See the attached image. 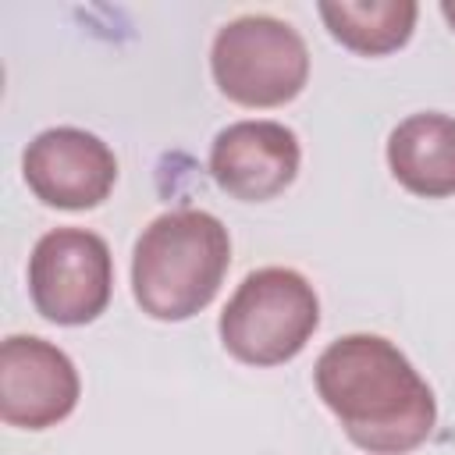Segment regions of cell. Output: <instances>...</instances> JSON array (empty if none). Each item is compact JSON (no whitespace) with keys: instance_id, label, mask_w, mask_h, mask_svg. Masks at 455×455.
<instances>
[{"instance_id":"277c9868","label":"cell","mask_w":455,"mask_h":455,"mask_svg":"<svg viewBox=\"0 0 455 455\" xmlns=\"http://www.w3.org/2000/svg\"><path fill=\"white\" fill-rule=\"evenodd\" d=\"M210 71L228 100L242 107H281L302 92L309 50L288 21L242 14L213 36Z\"/></svg>"},{"instance_id":"ba28073f","label":"cell","mask_w":455,"mask_h":455,"mask_svg":"<svg viewBox=\"0 0 455 455\" xmlns=\"http://www.w3.org/2000/svg\"><path fill=\"white\" fill-rule=\"evenodd\" d=\"M299 160V139L281 121H235L220 128L210 146L213 181L242 203L281 196L295 181Z\"/></svg>"},{"instance_id":"52a82bcc","label":"cell","mask_w":455,"mask_h":455,"mask_svg":"<svg viewBox=\"0 0 455 455\" xmlns=\"http://www.w3.org/2000/svg\"><path fill=\"white\" fill-rule=\"evenodd\" d=\"M21 171L36 199L46 206L92 210L110 196L117 181V156L100 135L60 124L39 132L28 142Z\"/></svg>"},{"instance_id":"9c48e42d","label":"cell","mask_w":455,"mask_h":455,"mask_svg":"<svg viewBox=\"0 0 455 455\" xmlns=\"http://www.w3.org/2000/svg\"><path fill=\"white\" fill-rule=\"evenodd\" d=\"M387 167L412 196H455V117L434 110L405 117L387 135Z\"/></svg>"},{"instance_id":"30bf717a","label":"cell","mask_w":455,"mask_h":455,"mask_svg":"<svg viewBox=\"0 0 455 455\" xmlns=\"http://www.w3.org/2000/svg\"><path fill=\"white\" fill-rule=\"evenodd\" d=\"M419 7L412 0H323L327 32L363 57H380L409 43Z\"/></svg>"},{"instance_id":"5b68a950","label":"cell","mask_w":455,"mask_h":455,"mask_svg":"<svg viewBox=\"0 0 455 455\" xmlns=\"http://www.w3.org/2000/svg\"><path fill=\"white\" fill-rule=\"evenodd\" d=\"M114 288L110 249L96 231L57 228L46 231L28 256V295L32 306L64 327L96 320Z\"/></svg>"},{"instance_id":"8fae6325","label":"cell","mask_w":455,"mask_h":455,"mask_svg":"<svg viewBox=\"0 0 455 455\" xmlns=\"http://www.w3.org/2000/svg\"><path fill=\"white\" fill-rule=\"evenodd\" d=\"M441 14H444V21L455 28V0H441Z\"/></svg>"},{"instance_id":"8992f818","label":"cell","mask_w":455,"mask_h":455,"mask_svg":"<svg viewBox=\"0 0 455 455\" xmlns=\"http://www.w3.org/2000/svg\"><path fill=\"white\" fill-rule=\"evenodd\" d=\"M82 380L71 355L36 334H11L0 345V416L7 427L46 430L78 405Z\"/></svg>"},{"instance_id":"3957f363","label":"cell","mask_w":455,"mask_h":455,"mask_svg":"<svg viewBox=\"0 0 455 455\" xmlns=\"http://www.w3.org/2000/svg\"><path fill=\"white\" fill-rule=\"evenodd\" d=\"M320 323L313 284L291 267L252 270L220 313L224 348L249 366H277L295 359Z\"/></svg>"},{"instance_id":"7a4b0ae2","label":"cell","mask_w":455,"mask_h":455,"mask_svg":"<svg viewBox=\"0 0 455 455\" xmlns=\"http://www.w3.org/2000/svg\"><path fill=\"white\" fill-rule=\"evenodd\" d=\"M228 228L206 210H171L149 220L132 252V291L153 320H188L206 309L228 274Z\"/></svg>"},{"instance_id":"6da1fadb","label":"cell","mask_w":455,"mask_h":455,"mask_svg":"<svg viewBox=\"0 0 455 455\" xmlns=\"http://www.w3.org/2000/svg\"><path fill=\"white\" fill-rule=\"evenodd\" d=\"M313 380L323 405L363 451H412L437 423L430 384L398 345L380 334H345L331 341L316 359Z\"/></svg>"}]
</instances>
